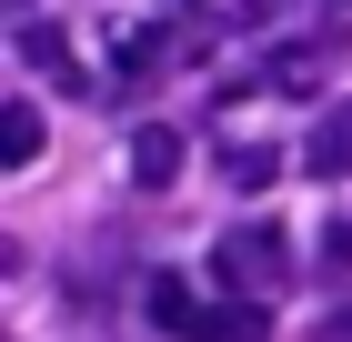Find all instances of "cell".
Instances as JSON below:
<instances>
[{"label":"cell","mask_w":352,"mask_h":342,"mask_svg":"<svg viewBox=\"0 0 352 342\" xmlns=\"http://www.w3.org/2000/svg\"><path fill=\"white\" fill-rule=\"evenodd\" d=\"M212 272L232 282V302H272V292L292 282V242L272 232V222H252V232H221V242H212Z\"/></svg>","instance_id":"obj_1"},{"label":"cell","mask_w":352,"mask_h":342,"mask_svg":"<svg viewBox=\"0 0 352 342\" xmlns=\"http://www.w3.org/2000/svg\"><path fill=\"white\" fill-rule=\"evenodd\" d=\"M171 171H182V131H171V121H151V131H131V182H141V191H162Z\"/></svg>","instance_id":"obj_2"},{"label":"cell","mask_w":352,"mask_h":342,"mask_svg":"<svg viewBox=\"0 0 352 342\" xmlns=\"http://www.w3.org/2000/svg\"><path fill=\"white\" fill-rule=\"evenodd\" d=\"M191 342H272V322H262V302H201Z\"/></svg>","instance_id":"obj_3"},{"label":"cell","mask_w":352,"mask_h":342,"mask_svg":"<svg viewBox=\"0 0 352 342\" xmlns=\"http://www.w3.org/2000/svg\"><path fill=\"white\" fill-rule=\"evenodd\" d=\"M302 161H312L322 182H342V171H352V91L322 111V131H312V151H302Z\"/></svg>","instance_id":"obj_4"},{"label":"cell","mask_w":352,"mask_h":342,"mask_svg":"<svg viewBox=\"0 0 352 342\" xmlns=\"http://www.w3.org/2000/svg\"><path fill=\"white\" fill-rule=\"evenodd\" d=\"M141 302H151V322H162V332H182V342H191L201 302H191V282H182V272H151V292H141Z\"/></svg>","instance_id":"obj_5"},{"label":"cell","mask_w":352,"mask_h":342,"mask_svg":"<svg viewBox=\"0 0 352 342\" xmlns=\"http://www.w3.org/2000/svg\"><path fill=\"white\" fill-rule=\"evenodd\" d=\"M0 161H10V171L41 161V101H10V111H0Z\"/></svg>","instance_id":"obj_6"},{"label":"cell","mask_w":352,"mask_h":342,"mask_svg":"<svg viewBox=\"0 0 352 342\" xmlns=\"http://www.w3.org/2000/svg\"><path fill=\"white\" fill-rule=\"evenodd\" d=\"M221 182H232V191H272V182H282L272 141H232V151H221Z\"/></svg>","instance_id":"obj_7"},{"label":"cell","mask_w":352,"mask_h":342,"mask_svg":"<svg viewBox=\"0 0 352 342\" xmlns=\"http://www.w3.org/2000/svg\"><path fill=\"white\" fill-rule=\"evenodd\" d=\"M21 61H30V71H51V81H71V91H81V71H71V41H60L51 21H21Z\"/></svg>","instance_id":"obj_8"},{"label":"cell","mask_w":352,"mask_h":342,"mask_svg":"<svg viewBox=\"0 0 352 342\" xmlns=\"http://www.w3.org/2000/svg\"><path fill=\"white\" fill-rule=\"evenodd\" d=\"M262 81H272V91H312V81H322V41H292V51H272V61H262Z\"/></svg>","instance_id":"obj_9"},{"label":"cell","mask_w":352,"mask_h":342,"mask_svg":"<svg viewBox=\"0 0 352 342\" xmlns=\"http://www.w3.org/2000/svg\"><path fill=\"white\" fill-rule=\"evenodd\" d=\"M162 61H171V41H162V30H131V41H121V91H141Z\"/></svg>","instance_id":"obj_10"},{"label":"cell","mask_w":352,"mask_h":342,"mask_svg":"<svg viewBox=\"0 0 352 342\" xmlns=\"http://www.w3.org/2000/svg\"><path fill=\"white\" fill-rule=\"evenodd\" d=\"M322 272H332V282H352V222H332V232H322Z\"/></svg>","instance_id":"obj_11"},{"label":"cell","mask_w":352,"mask_h":342,"mask_svg":"<svg viewBox=\"0 0 352 342\" xmlns=\"http://www.w3.org/2000/svg\"><path fill=\"white\" fill-rule=\"evenodd\" d=\"M332 332H342V342H352V312H342V322H332Z\"/></svg>","instance_id":"obj_12"},{"label":"cell","mask_w":352,"mask_h":342,"mask_svg":"<svg viewBox=\"0 0 352 342\" xmlns=\"http://www.w3.org/2000/svg\"><path fill=\"white\" fill-rule=\"evenodd\" d=\"M182 10H201V0H182Z\"/></svg>","instance_id":"obj_13"},{"label":"cell","mask_w":352,"mask_h":342,"mask_svg":"<svg viewBox=\"0 0 352 342\" xmlns=\"http://www.w3.org/2000/svg\"><path fill=\"white\" fill-rule=\"evenodd\" d=\"M10 10H21V0H10Z\"/></svg>","instance_id":"obj_14"}]
</instances>
